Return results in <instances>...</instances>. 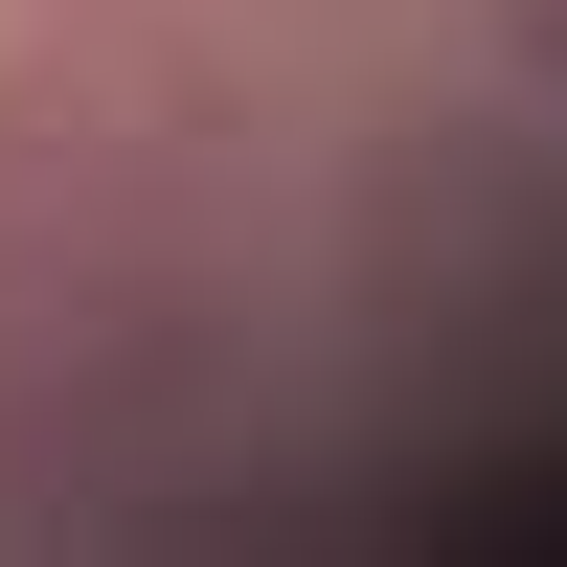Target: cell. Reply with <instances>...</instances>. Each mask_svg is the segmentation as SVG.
<instances>
[{
	"instance_id": "obj_3",
	"label": "cell",
	"mask_w": 567,
	"mask_h": 567,
	"mask_svg": "<svg viewBox=\"0 0 567 567\" xmlns=\"http://www.w3.org/2000/svg\"><path fill=\"white\" fill-rule=\"evenodd\" d=\"M499 45H523V69H545V91H567V0H499Z\"/></svg>"
},
{
	"instance_id": "obj_1",
	"label": "cell",
	"mask_w": 567,
	"mask_h": 567,
	"mask_svg": "<svg viewBox=\"0 0 567 567\" xmlns=\"http://www.w3.org/2000/svg\"><path fill=\"white\" fill-rule=\"evenodd\" d=\"M523 250H545V182L499 159V136H386V182L341 205V296L386 318V341H454Z\"/></svg>"
},
{
	"instance_id": "obj_4",
	"label": "cell",
	"mask_w": 567,
	"mask_h": 567,
	"mask_svg": "<svg viewBox=\"0 0 567 567\" xmlns=\"http://www.w3.org/2000/svg\"><path fill=\"white\" fill-rule=\"evenodd\" d=\"M45 23H69V0H45Z\"/></svg>"
},
{
	"instance_id": "obj_2",
	"label": "cell",
	"mask_w": 567,
	"mask_h": 567,
	"mask_svg": "<svg viewBox=\"0 0 567 567\" xmlns=\"http://www.w3.org/2000/svg\"><path fill=\"white\" fill-rule=\"evenodd\" d=\"M91 227H114V159H91V136L45 114V91H0V318H23L45 272L91 250Z\"/></svg>"
}]
</instances>
